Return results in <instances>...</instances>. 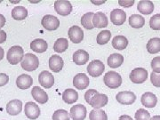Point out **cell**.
Wrapping results in <instances>:
<instances>
[{
	"mask_svg": "<svg viewBox=\"0 0 160 120\" xmlns=\"http://www.w3.org/2000/svg\"><path fill=\"white\" fill-rule=\"evenodd\" d=\"M109 102V98L106 94L103 93H99L95 94L93 97L92 98L91 102H90V105L94 109H98L102 108L104 106L107 105V103Z\"/></svg>",
	"mask_w": 160,
	"mask_h": 120,
	"instance_id": "obj_15",
	"label": "cell"
},
{
	"mask_svg": "<svg viewBox=\"0 0 160 120\" xmlns=\"http://www.w3.org/2000/svg\"><path fill=\"white\" fill-rule=\"evenodd\" d=\"M90 120H108V116L103 109H92L89 114Z\"/></svg>",
	"mask_w": 160,
	"mask_h": 120,
	"instance_id": "obj_33",
	"label": "cell"
},
{
	"mask_svg": "<svg viewBox=\"0 0 160 120\" xmlns=\"http://www.w3.org/2000/svg\"><path fill=\"white\" fill-rule=\"evenodd\" d=\"M89 61V53L85 50H78L73 53V62L77 65H85Z\"/></svg>",
	"mask_w": 160,
	"mask_h": 120,
	"instance_id": "obj_23",
	"label": "cell"
},
{
	"mask_svg": "<svg viewBox=\"0 0 160 120\" xmlns=\"http://www.w3.org/2000/svg\"><path fill=\"white\" fill-rule=\"evenodd\" d=\"M150 120H160V116H154L150 118Z\"/></svg>",
	"mask_w": 160,
	"mask_h": 120,
	"instance_id": "obj_47",
	"label": "cell"
},
{
	"mask_svg": "<svg viewBox=\"0 0 160 120\" xmlns=\"http://www.w3.org/2000/svg\"><path fill=\"white\" fill-rule=\"evenodd\" d=\"M9 82V77L5 73H0V86H6Z\"/></svg>",
	"mask_w": 160,
	"mask_h": 120,
	"instance_id": "obj_41",
	"label": "cell"
},
{
	"mask_svg": "<svg viewBox=\"0 0 160 120\" xmlns=\"http://www.w3.org/2000/svg\"><path fill=\"white\" fill-rule=\"evenodd\" d=\"M135 119L136 120H150V114L146 109H139L135 112Z\"/></svg>",
	"mask_w": 160,
	"mask_h": 120,
	"instance_id": "obj_37",
	"label": "cell"
},
{
	"mask_svg": "<svg viewBox=\"0 0 160 120\" xmlns=\"http://www.w3.org/2000/svg\"><path fill=\"white\" fill-rule=\"evenodd\" d=\"M52 118V120H69L70 115L65 109H57L53 112Z\"/></svg>",
	"mask_w": 160,
	"mask_h": 120,
	"instance_id": "obj_35",
	"label": "cell"
},
{
	"mask_svg": "<svg viewBox=\"0 0 160 120\" xmlns=\"http://www.w3.org/2000/svg\"><path fill=\"white\" fill-rule=\"evenodd\" d=\"M111 38V32L109 30H103L97 35L96 41L99 45H106Z\"/></svg>",
	"mask_w": 160,
	"mask_h": 120,
	"instance_id": "obj_34",
	"label": "cell"
},
{
	"mask_svg": "<svg viewBox=\"0 0 160 120\" xmlns=\"http://www.w3.org/2000/svg\"><path fill=\"white\" fill-rule=\"evenodd\" d=\"M108 18L103 12H97L94 13V16L92 18V24L94 28H105L108 26Z\"/></svg>",
	"mask_w": 160,
	"mask_h": 120,
	"instance_id": "obj_21",
	"label": "cell"
},
{
	"mask_svg": "<svg viewBox=\"0 0 160 120\" xmlns=\"http://www.w3.org/2000/svg\"><path fill=\"white\" fill-rule=\"evenodd\" d=\"M129 78L134 84H142L148 78V71L144 68H135L132 70Z\"/></svg>",
	"mask_w": 160,
	"mask_h": 120,
	"instance_id": "obj_5",
	"label": "cell"
},
{
	"mask_svg": "<svg viewBox=\"0 0 160 120\" xmlns=\"http://www.w3.org/2000/svg\"><path fill=\"white\" fill-rule=\"evenodd\" d=\"M31 95L37 102L45 104L48 101V94L39 86H34L31 91Z\"/></svg>",
	"mask_w": 160,
	"mask_h": 120,
	"instance_id": "obj_18",
	"label": "cell"
},
{
	"mask_svg": "<svg viewBox=\"0 0 160 120\" xmlns=\"http://www.w3.org/2000/svg\"><path fill=\"white\" fill-rule=\"evenodd\" d=\"M147 50L149 53L154 54L160 52V38H153L149 40L147 44Z\"/></svg>",
	"mask_w": 160,
	"mask_h": 120,
	"instance_id": "obj_30",
	"label": "cell"
},
{
	"mask_svg": "<svg viewBox=\"0 0 160 120\" xmlns=\"http://www.w3.org/2000/svg\"><path fill=\"white\" fill-rule=\"evenodd\" d=\"M30 48L35 52L42 53V52H45L47 50L48 44L46 43V40L41 39V38H37V39L33 40L30 43Z\"/></svg>",
	"mask_w": 160,
	"mask_h": 120,
	"instance_id": "obj_22",
	"label": "cell"
},
{
	"mask_svg": "<svg viewBox=\"0 0 160 120\" xmlns=\"http://www.w3.org/2000/svg\"><path fill=\"white\" fill-rule=\"evenodd\" d=\"M94 16V13L89 12L85 13L82 18H81V24L82 26L86 29H92L94 28L93 24H92V18Z\"/></svg>",
	"mask_w": 160,
	"mask_h": 120,
	"instance_id": "obj_32",
	"label": "cell"
},
{
	"mask_svg": "<svg viewBox=\"0 0 160 120\" xmlns=\"http://www.w3.org/2000/svg\"><path fill=\"white\" fill-rule=\"evenodd\" d=\"M128 46V40L124 36H116L112 39V46L117 50H124Z\"/></svg>",
	"mask_w": 160,
	"mask_h": 120,
	"instance_id": "obj_26",
	"label": "cell"
},
{
	"mask_svg": "<svg viewBox=\"0 0 160 120\" xmlns=\"http://www.w3.org/2000/svg\"><path fill=\"white\" fill-rule=\"evenodd\" d=\"M87 114L86 108L83 104H76L70 109V118L73 120H85Z\"/></svg>",
	"mask_w": 160,
	"mask_h": 120,
	"instance_id": "obj_10",
	"label": "cell"
},
{
	"mask_svg": "<svg viewBox=\"0 0 160 120\" xmlns=\"http://www.w3.org/2000/svg\"><path fill=\"white\" fill-rule=\"evenodd\" d=\"M4 54H5V51H4V49L0 46V61H1V60H3V58H4Z\"/></svg>",
	"mask_w": 160,
	"mask_h": 120,
	"instance_id": "obj_46",
	"label": "cell"
},
{
	"mask_svg": "<svg viewBox=\"0 0 160 120\" xmlns=\"http://www.w3.org/2000/svg\"><path fill=\"white\" fill-rule=\"evenodd\" d=\"M22 110V102L20 100H12L6 104V111L10 116H17Z\"/></svg>",
	"mask_w": 160,
	"mask_h": 120,
	"instance_id": "obj_16",
	"label": "cell"
},
{
	"mask_svg": "<svg viewBox=\"0 0 160 120\" xmlns=\"http://www.w3.org/2000/svg\"><path fill=\"white\" fill-rule=\"evenodd\" d=\"M141 102L144 107L148 108V109H152L157 105L158 102V98L155 95L153 92H147L145 93H143Z\"/></svg>",
	"mask_w": 160,
	"mask_h": 120,
	"instance_id": "obj_17",
	"label": "cell"
},
{
	"mask_svg": "<svg viewBox=\"0 0 160 120\" xmlns=\"http://www.w3.org/2000/svg\"><path fill=\"white\" fill-rule=\"evenodd\" d=\"M68 35L71 42H73L74 44H79L84 39V32L82 29L77 25H74L69 28Z\"/></svg>",
	"mask_w": 160,
	"mask_h": 120,
	"instance_id": "obj_12",
	"label": "cell"
},
{
	"mask_svg": "<svg viewBox=\"0 0 160 120\" xmlns=\"http://www.w3.org/2000/svg\"><path fill=\"white\" fill-rule=\"evenodd\" d=\"M103 82L110 89H116L122 85V78L115 71H109L104 76Z\"/></svg>",
	"mask_w": 160,
	"mask_h": 120,
	"instance_id": "obj_3",
	"label": "cell"
},
{
	"mask_svg": "<svg viewBox=\"0 0 160 120\" xmlns=\"http://www.w3.org/2000/svg\"><path fill=\"white\" fill-rule=\"evenodd\" d=\"M119 6H124V7H130V6H133L134 1L133 0H129V1H123V0H119L118 1Z\"/></svg>",
	"mask_w": 160,
	"mask_h": 120,
	"instance_id": "obj_42",
	"label": "cell"
},
{
	"mask_svg": "<svg viewBox=\"0 0 160 120\" xmlns=\"http://www.w3.org/2000/svg\"><path fill=\"white\" fill-rule=\"evenodd\" d=\"M98 92L95 90V89H89L88 91H86V92L85 93V100L86 102L88 104H90V102H91L92 98L93 97L95 94H97Z\"/></svg>",
	"mask_w": 160,
	"mask_h": 120,
	"instance_id": "obj_40",
	"label": "cell"
},
{
	"mask_svg": "<svg viewBox=\"0 0 160 120\" xmlns=\"http://www.w3.org/2000/svg\"><path fill=\"white\" fill-rule=\"evenodd\" d=\"M6 24V18L4 17V15L0 14V29H2Z\"/></svg>",
	"mask_w": 160,
	"mask_h": 120,
	"instance_id": "obj_44",
	"label": "cell"
},
{
	"mask_svg": "<svg viewBox=\"0 0 160 120\" xmlns=\"http://www.w3.org/2000/svg\"><path fill=\"white\" fill-rule=\"evenodd\" d=\"M89 84H90L89 78L84 73H78L73 78V85H74L75 88H77L78 90L86 89L89 86Z\"/></svg>",
	"mask_w": 160,
	"mask_h": 120,
	"instance_id": "obj_13",
	"label": "cell"
},
{
	"mask_svg": "<svg viewBox=\"0 0 160 120\" xmlns=\"http://www.w3.org/2000/svg\"><path fill=\"white\" fill-rule=\"evenodd\" d=\"M21 65L26 71H34L39 66V60L33 53H26L21 62Z\"/></svg>",
	"mask_w": 160,
	"mask_h": 120,
	"instance_id": "obj_2",
	"label": "cell"
},
{
	"mask_svg": "<svg viewBox=\"0 0 160 120\" xmlns=\"http://www.w3.org/2000/svg\"><path fill=\"white\" fill-rule=\"evenodd\" d=\"M150 81L151 84L155 86V87H160V74L158 73H154L152 72L150 74Z\"/></svg>",
	"mask_w": 160,
	"mask_h": 120,
	"instance_id": "obj_39",
	"label": "cell"
},
{
	"mask_svg": "<svg viewBox=\"0 0 160 120\" xmlns=\"http://www.w3.org/2000/svg\"><path fill=\"white\" fill-rule=\"evenodd\" d=\"M32 84H33V79L29 75H20L16 79V86H18V88H20L22 90L28 89L32 86Z\"/></svg>",
	"mask_w": 160,
	"mask_h": 120,
	"instance_id": "obj_20",
	"label": "cell"
},
{
	"mask_svg": "<svg viewBox=\"0 0 160 120\" xmlns=\"http://www.w3.org/2000/svg\"><path fill=\"white\" fill-rule=\"evenodd\" d=\"M69 47V42H68V39L67 38H58L54 45H53V50L55 52H64L68 49Z\"/></svg>",
	"mask_w": 160,
	"mask_h": 120,
	"instance_id": "obj_31",
	"label": "cell"
},
{
	"mask_svg": "<svg viewBox=\"0 0 160 120\" xmlns=\"http://www.w3.org/2000/svg\"><path fill=\"white\" fill-rule=\"evenodd\" d=\"M129 24L132 28L134 29H140L142 28L145 24V19L142 15L139 14H132L129 18Z\"/></svg>",
	"mask_w": 160,
	"mask_h": 120,
	"instance_id": "obj_29",
	"label": "cell"
},
{
	"mask_svg": "<svg viewBox=\"0 0 160 120\" xmlns=\"http://www.w3.org/2000/svg\"><path fill=\"white\" fill-rule=\"evenodd\" d=\"M62 100L67 104L75 103L78 100V92L75 91V89L68 88L62 92Z\"/></svg>",
	"mask_w": 160,
	"mask_h": 120,
	"instance_id": "obj_24",
	"label": "cell"
},
{
	"mask_svg": "<svg viewBox=\"0 0 160 120\" xmlns=\"http://www.w3.org/2000/svg\"><path fill=\"white\" fill-rule=\"evenodd\" d=\"M42 26L48 31H53L60 27V21L57 17L51 15V14H46L42 18L41 21Z\"/></svg>",
	"mask_w": 160,
	"mask_h": 120,
	"instance_id": "obj_6",
	"label": "cell"
},
{
	"mask_svg": "<svg viewBox=\"0 0 160 120\" xmlns=\"http://www.w3.org/2000/svg\"><path fill=\"white\" fill-rule=\"evenodd\" d=\"M124 62V57L120 53H112L108 58V65L110 68H118Z\"/></svg>",
	"mask_w": 160,
	"mask_h": 120,
	"instance_id": "obj_27",
	"label": "cell"
},
{
	"mask_svg": "<svg viewBox=\"0 0 160 120\" xmlns=\"http://www.w3.org/2000/svg\"><path fill=\"white\" fill-rule=\"evenodd\" d=\"M24 113L25 116L31 120L37 119L40 116V109L38 104L32 102H28L24 107Z\"/></svg>",
	"mask_w": 160,
	"mask_h": 120,
	"instance_id": "obj_9",
	"label": "cell"
},
{
	"mask_svg": "<svg viewBox=\"0 0 160 120\" xmlns=\"http://www.w3.org/2000/svg\"><path fill=\"white\" fill-rule=\"evenodd\" d=\"M7 61L12 65H16L22 61L24 57V51L20 46H13L7 52Z\"/></svg>",
	"mask_w": 160,
	"mask_h": 120,
	"instance_id": "obj_1",
	"label": "cell"
},
{
	"mask_svg": "<svg viewBox=\"0 0 160 120\" xmlns=\"http://www.w3.org/2000/svg\"><path fill=\"white\" fill-rule=\"evenodd\" d=\"M137 9L141 13L149 15L150 13H152L153 11H154V4L151 1L142 0V1H140L138 3Z\"/></svg>",
	"mask_w": 160,
	"mask_h": 120,
	"instance_id": "obj_25",
	"label": "cell"
},
{
	"mask_svg": "<svg viewBox=\"0 0 160 120\" xmlns=\"http://www.w3.org/2000/svg\"><path fill=\"white\" fill-rule=\"evenodd\" d=\"M28 16V10L23 6H16L12 10V17L16 21L25 20Z\"/></svg>",
	"mask_w": 160,
	"mask_h": 120,
	"instance_id": "obj_28",
	"label": "cell"
},
{
	"mask_svg": "<svg viewBox=\"0 0 160 120\" xmlns=\"http://www.w3.org/2000/svg\"><path fill=\"white\" fill-rule=\"evenodd\" d=\"M149 26L153 30H160V13L155 14L150 18Z\"/></svg>",
	"mask_w": 160,
	"mask_h": 120,
	"instance_id": "obj_36",
	"label": "cell"
},
{
	"mask_svg": "<svg viewBox=\"0 0 160 120\" xmlns=\"http://www.w3.org/2000/svg\"><path fill=\"white\" fill-rule=\"evenodd\" d=\"M151 69L153 70L152 72L160 74V56L155 57L151 61Z\"/></svg>",
	"mask_w": 160,
	"mask_h": 120,
	"instance_id": "obj_38",
	"label": "cell"
},
{
	"mask_svg": "<svg viewBox=\"0 0 160 120\" xmlns=\"http://www.w3.org/2000/svg\"><path fill=\"white\" fill-rule=\"evenodd\" d=\"M116 99L118 102L124 105H132V103L136 101V95L134 92L130 91H123L119 92L117 95Z\"/></svg>",
	"mask_w": 160,
	"mask_h": 120,
	"instance_id": "obj_8",
	"label": "cell"
},
{
	"mask_svg": "<svg viewBox=\"0 0 160 120\" xmlns=\"http://www.w3.org/2000/svg\"><path fill=\"white\" fill-rule=\"evenodd\" d=\"M6 40V33L4 30L0 29V44H3Z\"/></svg>",
	"mask_w": 160,
	"mask_h": 120,
	"instance_id": "obj_43",
	"label": "cell"
},
{
	"mask_svg": "<svg viewBox=\"0 0 160 120\" xmlns=\"http://www.w3.org/2000/svg\"><path fill=\"white\" fill-rule=\"evenodd\" d=\"M63 65H64V62H63L62 58L58 54H54L49 59V68L52 71L55 73L60 72L62 69Z\"/></svg>",
	"mask_w": 160,
	"mask_h": 120,
	"instance_id": "obj_19",
	"label": "cell"
},
{
	"mask_svg": "<svg viewBox=\"0 0 160 120\" xmlns=\"http://www.w3.org/2000/svg\"><path fill=\"white\" fill-rule=\"evenodd\" d=\"M93 4H95V5H101V4H103V3H105V1H101V2H96V1H92Z\"/></svg>",
	"mask_w": 160,
	"mask_h": 120,
	"instance_id": "obj_48",
	"label": "cell"
},
{
	"mask_svg": "<svg viewBox=\"0 0 160 120\" xmlns=\"http://www.w3.org/2000/svg\"><path fill=\"white\" fill-rule=\"evenodd\" d=\"M38 82L41 86H43L44 88H46V89H49L54 85L53 75L51 74L49 71L44 70L38 76Z\"/></svg>",
	"mask_w": 160,
	"mask_h": 120,
	"instance_id": "obj_11",
	"label": "cell"
},
{
	"mask_svg": "<svg viewBox=\"0 0 160 120\" xmlns=\"http://www.w3.org/2000/svg\"><path fill=\"white\" fill-rule=\"evenodd\" d=\"M105 70V66L102 61L93 60L87 66V72L92 78H97L102 74Z\"/></svg>",
	"mask_w": 160,
	"mask_h": 120,
	"instance_id": "obj_4",
	"label": "cell"
},
{
	"mask_svg": "<svg viewBox=\"0 0 160 120\" xmlns=\"http://www.w3.org/2000/svg\"><path fill=\"white\" fill-rule=\"evenodd\" d=\"M118 120H132V118L128 115H123V116L120 117Z\"/></svg>",
	"mask_w": 160,
	"mask_h": 120,
	"instance_id": "obj_45",
	"label": "cell"
},
{
	"mask_svg": "<svg viewBox=\"0 0 160 120\" xmlns=\"http://www.w3.org/2000/svg\"><path fill=\"white\" fill-rule=\"evenodd\" d=\"M126 20V13L124 10L114 9L110 12V21L114 25H122Z\"/></svg>",
	"mask_w": 160,
	"mask_h": 120,
	"instance_id": "obj_14",
	"label": "cell"
},
{
	"mask_svg": "<svg viewBox=\"0 0 160 120\" xmlns=\"http://www.w3.org/2000/svg\"><path fill=\"white\" fill-rule=\"evenodd\" d=\"M54 9L58 14L62 16H67L72 12V6L69 1L58 0L54 3Z\"/></svg>",
	"mask_w": 160,
	"mask_h": 120,
	"instance_id": "obj_7",
	"label": "cell"
}]
</instances>
